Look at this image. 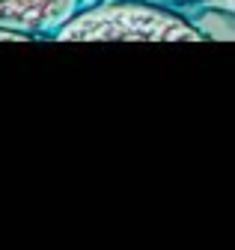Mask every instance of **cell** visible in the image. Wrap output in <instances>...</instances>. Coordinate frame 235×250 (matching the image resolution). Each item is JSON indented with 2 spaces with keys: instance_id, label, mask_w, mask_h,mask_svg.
<instances>
[{
  "instance_id": "2",
  "label": "cell",
  "mask_w": 235,
  "mask_h": 250,
  "mask_svg": "<svg viewBox=\"0 0 235 250\" xmlns=\"http://www.w3.org/2000/svg\"><path fill=\"white\" fill-rule=\"evenodd\" d=\"M80 6L83 0H0V27L54 36Z\"/></svg>"
},
{
  "instance_id": "1",
  "label": "cell",
  "mask_w": 235,
  "mask_h": 250,
  "mask_svg": "<svg viewBox=\"0 0 235 250\" xmlns=\"http://www.w3.org/2000/svg\"><path fill=\"white\" fill-rule=\"evenodd\" d=\"M57 42H202L188 18L149 0H101L80 6L57 33Z\"/></svg>"
},
{
  "instance_id": "4",
  "label": "cell",
  "mask_w": 235,
  "mask_h": 250,
  "mask_svg": "<svg viewBox=\"0 0 235 250\" xmlns=\"http://www.w3.org/2000/svg\"><path fill=\"white\" fill-rule=\"evenodd\" d=\"M205 3H212L215 9H220V12H229V15L235 18V0H205Z\"/></svg>"
},
{
  "instance_id": "5",
  "label": "cell",
  "mask_w": 235,
  "mask_h": 250,
  "mask_svg": "<svg viewBox=\"0 0 235 250\" xmlns=\"http://www.w3.org/2000/svg\"><path fill=\"white\" fill-rule=\"evenodd\" d=\"M149 3H164V6H170V3H194V0H149Z\"/></svg>"
},
{
  "instance_id": "3",
  "label": "cell",
  "mask_w": 235,
  "mask_h": 250,
  "mask_svg": "<svg viewBox=\"0 0 235 250\" xmlns=\"http://www.w3.org/2000/svg\"><path fill=\"white\" fill-rule=\"evenodd\" d=\"M36 36L30 33H21V30H12V27H0V42H33Z\"/></svg>"
}]
</instances>
